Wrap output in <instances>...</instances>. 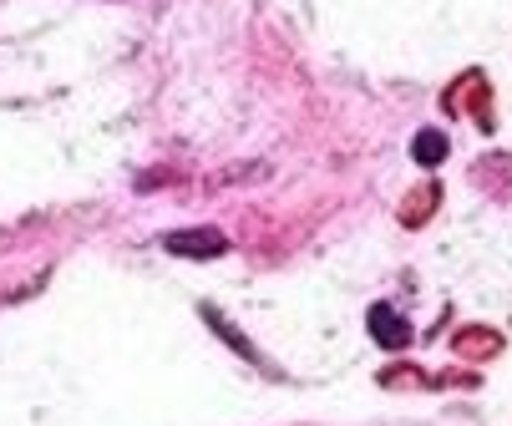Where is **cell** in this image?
Instances as JSON below:
<instances>
[{
  "label": "cell",
  "instance_id": "obj_4",
  "mask_svg": "<svg viewBox=\"0 0 512 426\" xmlns=\"http://www.w3.org/2000/svg\"><path fill=\"white\" fill-rule=\"evenodd\" d=\"M203 320H208V325H213L218 335H224V340H229L234 350H244V355H249V361H254V345H249V340H244V335H239V330H234V325H229L224 315H218V310H203Z\"/></svg>",
  "mask_w": 512,
  "mask_h": 426
},
{
  "label": "cell",
  "instance_id": "obj_3",
  "mask_svg": "<svg viewBox=\"0 0 512 426\" xmlns=\"http://www.w3.org/2000/svg\"><path fill=\"white\" fill-rule=\"evenodd\" d=\"M411 158H416L421 168H436V163L447 158V137L436 132V127H431V132H416V142H411Z\"/></svg>",
  "mask_w": 512,
  "mask_h": 426
},
{
  "label": "cell",
  "instance_id": "obj_1",
  "mask_svg": "<svg viewBox=\"0 0 512 426\" xmlns=\"http://www.w3.org/2000/svg\"><path fill=\"white\" fill-rule=\"evenodd\" d=\"M163 249L178 259H218V254H229V239L218 229H173L163 234Z\"/></svg>",
  "mask_w": 512,
  "mask_h": 426
},
{
  "label": "cell",
  "instance_id": "obj_2",
  "mask_svg": "<svg viewBox=\"0 0 512 426\" xmlns=\"http://www.w3.org/2000/svg\"><path fill=\"white\" fill-rule=\"evenodd\" d=\"M365 325H371L376 345H386V350H406V345H411V325H406V320H401L391 305H371Z\"/></svg>",
  "mask_w": 512,
  "mask_h": 426
}]
</instances>
